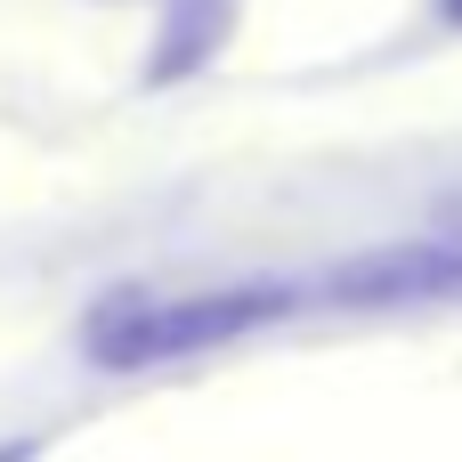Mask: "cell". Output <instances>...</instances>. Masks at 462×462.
<instances>
[{
	"label": "cell",
	"mask_w": 462,
	"mask_h": 462,
	"mask_svg": "<svg viewBox=\"0 0 462 462\" xmlns=\"http://www.w3.org/2000/svg\"><path fill=\"white\" fill-rule=\"evenodd\" d=\"M292 292L284 284H227V292H187V300H146V309H122L114 325H97L89 357L97 365H154V357H195V349H219V341H244L252 325L284 317Z\"/></svg>",
	"instance_id": "1"
},
{
	"label": "cell",
	"mask_w": 462,
	"mask_h": 462,
	"mask_svg": "<svg viewBox=\"0 0 462 462\" xmlns=\"http://www.w3.org/2000/svg\"><path fill=\"white\" fill-rule=\"evenodd\" d=\"M447 219H455V227H462V203H455V211H447Z\"/></svg>",
	"instance_id": "4"
},
{
	"label": "cell",
	"mask_w": 462,
	"mask_h": 462,
	"mask_svg": "<svg viewBox=\"0 0 462 462\" xmlns=\"http://www.w3.org/2000/svg\"><path fill=\"white\" fill-rule=\"evenodd\" d=\"M325 292L349 300V309L455 300L462 292V227H447V236H414V244H382V252H365V260H341Z\"/></svg>",
	"instance_id": "2"
},
{
	"label": "cell",
	"mask_w": 462,
	"mask_h": 462,
	"mask_svg": "<svg viewBox=\"0 0 462 462\" xmlns=\"http://www.w3.org/2000/svg\"><path fill=\"white\" fill-rule=\"evenodd\" d=\"M439 16H447V24H455V32H462V0H439Z\"/></svg>",
	"instance_id": "3"
}]
</instances>
